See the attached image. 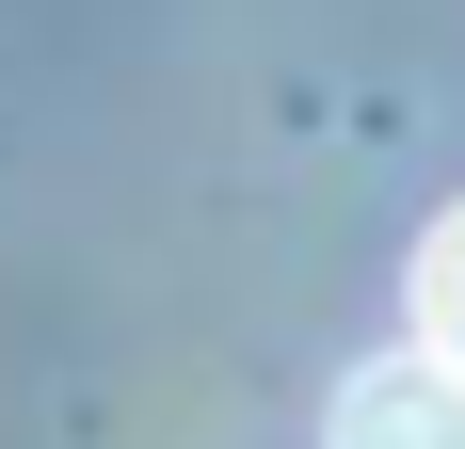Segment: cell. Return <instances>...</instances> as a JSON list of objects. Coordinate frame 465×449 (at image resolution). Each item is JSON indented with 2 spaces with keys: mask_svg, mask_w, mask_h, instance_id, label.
I'll use <instances>...</instances> for the list:
<instances>
[{
  "mask_svg": "<svg viewBox=\"0 0 465 449\" xmlns=\"http://www.w3.org/2000/svg\"><path fill=\"white\" fill-rule=\"evenodd\" d=\"M401 305H418V337H433V354H465V209H433L418 273H401Z\"/></svg>",
  "mask_w": 465,
  "mask_h": 449,
  "instance_id": "obj_2",
  "label": "cell"
},
{
  "mask_svg": "<svg viewBox=\"0 0 465 449\" xmlns=\"http://www.w3.org/2000/svg\"><path fill=\"white\" fill-rule=\"evenodd\" d=\"M322 449H465V354H370L353 385H337V417H322Z\"/></svg>",
  "mask_w": 465,
  "mask_h": 449,
  "instance_id": "obj_1",
  "label": "cell"
}]
</instances>
